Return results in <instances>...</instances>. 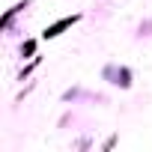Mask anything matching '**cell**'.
<instances>
[{
    "label": "cell",
    "instance_id": "6da1fadb",
    "mask_svg": "<svg viewBox=\"0 0 152 152\" xmlns=\"http://www.w3.org/2000/svg\"><path fill=\"white\" fill-rule=\"evenodd\" d=\"M72 21H75V18H66V21H60V24H54V27H51V30H48V33H45V36H57V33H60V30H63V27H69V24H72Z\"/></svg>",
    "mask_w": 152,
    "mask_h": 152
}]
</instances>
